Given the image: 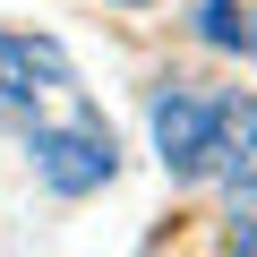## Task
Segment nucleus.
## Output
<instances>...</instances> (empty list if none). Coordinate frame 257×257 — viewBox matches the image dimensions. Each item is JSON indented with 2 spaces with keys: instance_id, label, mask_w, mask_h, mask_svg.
<instances>
[{
  "instance_id": "20e7f679",
  "label": "nucleus",
  "mask_w": 257,
  "mask_h": 257,
  "mask_svg": "<svg viewBox=\"0 0 257 257\" xmlns=\"http://www.w3.org/2000/svg\"><path fill=\"white\" fill-rule=\"evenodd\" d=\"M214 180L231 197H257V94L214 103Z\"/></svg>"
},
{
  "instance_id": "f03ea898",
  "label": "nucleus",
  "mask_w": 257,
  "mask_h": 257,
  "mask_svg": "<svg viewBox=\"0 0 257 257\" xmlns=\"http://www.w3.org/2000/svg\"><path fill=\"white\" fill-rule=\"evenodd\" d=\"M0 103H77V69L52 35H18L0 26Z\"/></svg>"
},
{
  "instance_id": "39448f33",
  "label": "nucleus",
  "mask_w": 257,
  "mask_h": 257,
  "mask_svg": "<svg viewBox=\"0 0 257 257\" xmlns=\"http://www.w3.org/2000/svg\"><path fill=\"white\" fill-rule=\"evenodd\" d=\"M197 35L214 52H248V0H206V9H197Z\"/></svg>"
},
{
  "instance_id": "0eeeda50",
  "label": "nucleus",
  "mask_w": 257,
  "mask_h": 257,
  "mask_svg": "<svg viewBox=\"0 0 257 257\" xmlns=\"http://www.w3.org/2000/svg\"><path fill=\"white\" fill-rule=\"evenodd\" d=\"M120 9H146V0H120Z\"/></svg>"
},
{
  "instance_id": "423d86ee",
  "label": "nucleus",
  "mask_w": 257,
  "mask_h": 257,
  "mask_svg": "<svg viewBox=\"0 0 257 257\" xmlns=\"http://www.w3.org/2000/svg\"><path fill=\"white\" fill-rule=\"evenodd\" d=\"M231 248H257V214H231V231H223Z\"/></svg>"
},
{
  "instance_id": "f257e3e1",
  "label": "nucleus",
  "mask_w": 257,
  "mask_h": 257,
  "mask_svg": "<svg viewBox=\"0 0 257 257\" xmlns=\"http://www.w3.org/2000/svg\"><path fill=\"white\" fill-rule=\"evenodd\" d=\"M26 155H35V172H43V189L52 197H86V189H103L111 172H120V146H111V128L77 103L69 120H43L35 138H26Z\"/></svg>"
},
{
  "instance_id": "7ed1b4c3",
  "label": "nucleus",
  "mask_w": 257,
  "mask_h": 257,
  "mask_svg": "<svg viewBox=\"0 0 257 257\" xmlns=\"http://www.w3.org/2000/svg\"><path fill=\"white\" fill-rule=\"evenodd\" d=\"M146 120H155V155H163L172 180H206L214 172V103L206 94H180L172 86V94H155Z\"/></svg>"
}]
</instances>
